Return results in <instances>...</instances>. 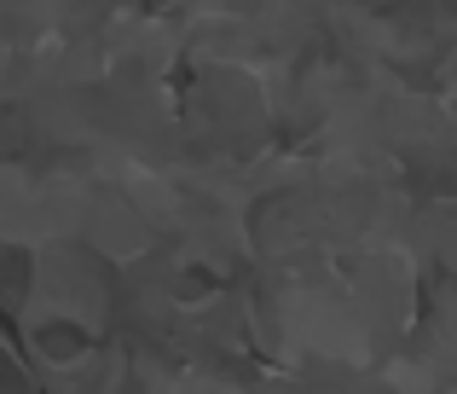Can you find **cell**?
Here are the masks:
<instances>
[{
  "label": "cell",
  "instance_id": "cell-1",
  "mask_svg": "<svg viewBox=\"0 0 457 394\" xmlns=\"http://www.w3.org/2000/svg\"><path fill=\"white\" fill-rule=\"evenodd\" d=\"M35 139L29 116L18 111V105H0V157H23V146Z\"/></svg>",
  "mask_w": 457,
  "mask_h": 394
},
{
  "label": "cell",
  "instance_id": "cell-2",
  "mask_svg": "<svg viewBox=\"0 0 457 394\" xmlns=\"http://www.w3.org/2000/svg\"><path fill=\"white\" fill-rule=\"evenodd\" d=\"M81 342H87L81 331H41V348H46V354H76Z\"/></svg>",
  "mask_w": 457,
  "mask_h": 394
},
{
  "label": "cell",
  "instance_id": "cell-3",
  "mask_svg": "<svg viewBox=\"0 0 457 394\" xmlns=\"http://www.w3.org/2000/svg\"><path fill=\"white\" fill-rule=\"evenodd\" d=\"M359 6H370V12H400L405 0H359Z\"/></svg>",
  "mask_w": 457,
  "mask_h": 394
}]
</instances>
